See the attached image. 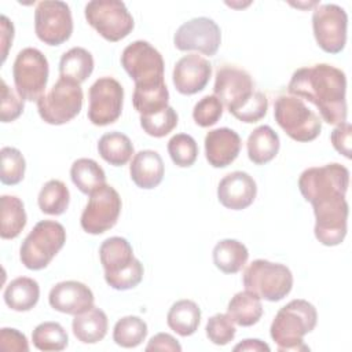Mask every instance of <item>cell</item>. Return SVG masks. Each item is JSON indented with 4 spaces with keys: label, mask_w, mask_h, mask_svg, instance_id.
Returning <instances> with one entry per match:
<instances>
[{
    "label": "cell",
    "mask_w": 352,
    "mask_h": 352,
    "mask_svg": "<svg viewBox=\"0 0 352 352\" xmlns=\"http://www.w3.org/2000/svg\"><path fill=\"white\" fill-rule=\"evenodd\" d=\"M81 84L59 77L52 88L37 100L41 120L50 125H63L77 117L82 109Z\"/></svg>",
    "instance_id": "ba28073f"
},
{
    "label": "cell",
    "mask_w": 352,
    "mask_h": 352,
    "mask_svg": "<svg viewBox=\"0 0 352 352\" xmlns=\"http://www.w3.org/2000/svg\"><path fill=\"white\" fill-rule=\"evenodd\" d=\"M257 195L254 179L242 170H234L226 175L217 186L219 202L231 210H242L250 206Z\"/></svg>",
    "instance_id": "ffe728a7"
},
{
    "label": "cell",
    "mask_w": 352,
    "mask_h": 352,
    "mask_svg": "<svg viewBox=\"0 0 352 352\" xmlns=\"http://www.w3.org/2000/svg\"><path fill=\"white\" fill-rule=\"evenodd\" d=\"M210 76L212 65L209 60L198 54H188L176 62L172 80L179 94L195 95L208 85Z\"/></svg>",
    "instance_id": "ac0fdd59"
},
{
    "label": "cell",
    "mask_w": 352,
    "mask_h": 352,
    "mask_svg": "<svg viewBox=\"0 0 352 352\" xmlns=\"http://www.w3.org/2000/svg\"><path fill=\"white\" fill-rule=\"evenodd\" d=\"M205 333L210 342L223 346L235 338L236 329L235 323L227 314H216L208 319Z\"/></svg>",
    "instance_id": "60d3db41"
},
{
    "label": "cell",
    "mask_w": 352,
    "mask_h": 352,
    "mask_svg": "<svg viewBox=\"0 0 352 352\" xmlns=\"http://www.w3.org/2000/svg\"><path fill=\"white\" fill-rule=\"evenodd\" d=\"M122 201L118 191L104 184L89 195L81 213L80 224L87 234L99 235L113 228L121 214Z\"/></svg>",
    "instance_id": "7c38bea8"
},
{
    "label": "cell",
    "mask_w": 352,
    "mask_h": 352,
    "mask_svg": "<svg viewBox=\"0 0 352 352\" xmlns=\"http://www.w3.org/2000/svg\"><path fill=\"white\" fill-rule=\"evenodd\" d=\"M70 202V192L67 186L58 179L48 180L40 190L37 197L38 208L43 213L50 216L63 214Z\"/></svg>",
    "instance_id": "836d02e7"
},
{
    "label": "cell",
    "mask_w": 352,
    "mask_h": 352,
    "mask_svg": "<svg viewBox=\"0 0 352 352\" xmlns=\"http://www.w3.org/2000/svg\"><path fill=\"white\" fill-rule=\"evenodd\" d=\"M84 15L87 22L110 43L125 38L135 26L125 3L120 0H92L87 3Z\"/></svg>",
    "instance_id": "30bf717a"
},
{
    "label": "cell",
    "mask_w": 352,
    "mask_h": 352,
    "mask_svg": "<svg viewBox=\"0 0 352 352\" xmlns=\"http://www.w3.org/2000/svg\"><path fill=\"white\" fill-rule=\"evenodd\" d=\"M349 187V170L346 166L331 162L323 166H311L298 177V190L307 202L345 197Z\"/></svg>",
    "instance_id": "52a82bcc"
},
{
    "label": "cell",
    "mask_w": 352,
    "mask_h": 352,
    "mask_svg": "<svg viewBox=\"0 0 352 352\" xmlns=\"http://www.w3.org/2000/svg\"><path fill=\"white\" fill-rule=\"evenodd\" d=\"M33 345L38 351H63L69 345V336L65 327L58 322H43L32 333Z\"/></svg>",
    "instance_id": "d590c367"
},
{
    "label": "cell",
    "mask_w": 352,
    "mask_h": 352,
    "mask_svg": "<svg viewBox=\"0 0 352 352\" xmlns=\"http://www.w3.org/2000/svg\"><path fill=\"white\" fill-rule=\"evenodd\" d=\"M168 154L176 166L188 168L198 158V144L191 135L176 133L168 142Z\"/></svg>",
    "instance_id": "ab89813d"
},
{
    "label": "cell",
    "mask_w": 352,
    "mask_h": 352,
    "mask_svg": "<svg viewBox=\"0 0 352 352\" xmlns=\"http://www.w3.org/2000/svg\"><path fill=\"white\" fill-rule=\"evenodd\" d=\"M213 95L239 121L253 124L265 117L268 99L261 91H254L252 76L235 66H221L216 72Z\"/></svg>",
    "instance_id": "7a4b0ae2"
},
{
    "label": "cell",
    "mask_w": 352,
    "mask_h": 352,
    "mask_svg": "<svg viewBox=\"0 0 352 352\" xmlns=\"http://www.w3.org/2000/svg\"><path fill=\"white\" fill-rule=\"evenodd\" d=\"M351 135L352 126L346 121L336 125V128L330 133V140L336 151L348 160L351 158Z\"/></svg>",
    "instance_id": "bcb514c9"
},
{
    "label": "cell",
    "mask_w": 352,
    "mask_h": 352,
    "mask_svg": "<svg viewBox=\"0 0 352 352\" xmlns=\"http://www.w3.org/2000/svg\"><path fill=\"white\" fill-rule=\"evenodd\" d=\"M99 258L104 270V278L129 268L136 260L131 243L122 236L104 239L99 248Z\"/></svg>",
    "instance_id": "603a6c76"
},
{
    "label": "cell",
    "mask_w": 352,
    "mask_h": 352,
    "mask_svg": "<svg viewBox=\"0 0 352 352\" xmlns=\"http://www.w3.org/2000/svg\"><path fill=\"white\" fill-rule=\"evenodd\" d=\"M290 95L311 102L320 118L331 125L346 121V76L329 63L297 69L287 85Z\"/></svg>",
    "instance_id": "6da1fadb"
},
{
    "label": "cell",
    "mask_w": 352,
    "mask_h": 352,
    "mask_svg": "<svg viewBox=\"0 0 352 352\" xmlns=\"http://www.w3.org/2000/svg\"><path fill=\"white\" fill-rule=\"evenodd\" d=\"M312 30L320 50L340 54L346 44V11L337 4H319L312 12Z\"/></svg>",
    "instance_id": "5bb4252c"
},
{
    "label": "cell",
    "mask_w": 352,
    "mask_h": 352,
    "mask_svg": "<svg viewBox=\"0 0 352 352\" xmlns=\"http://www.w3.org/2000/svg\"><path fill=\"white\" fill-rule=\"evenodd\" d=\"M0 349L7 352H28L29 342L23 333L12 327L0 330Z\"/></svg>",
    "instance_id": "f6af8a7d"
},
{
    "label": "cell",
    "mask_w": 352,
    "mask_h": 352,
    "mask_svg": "<svg viewBox=\"0 0 352 352\" xmlns=\"http://www.w3.org/2000/svg\"><path fill=\"white\" fill-rule=\"evenodd\" d=\"M166 323L180 337L192 336L201 323V308L192 300H179L169 308Z\"/></svg>",
    "instance_id": "83f0119b"
},
{
    "label": "cell",
    "mask_w": 352,
    "mask_h": 352,
    "mask_svg": "<svg viewBox=\"0 0 352 352\" xmlns=\"http://www.w3.org/2000/svg\"><path fill=\"white\" fill-rule=\"evenodd\" d=\"M1 158V170H0V180L4 186H15L21 183L25 177L26 170V161L23 154L15 148L6 146L0 150Z\"/></svg>",
    "instance_id": "74e56055"
},
{
    "label": "cell",
    "mask_w": 352,
    "mask_h": 352,
    "mask_svg": "<svg viewBox=\"0 0 352 352\" xmlns=\"http://www.w3.org/2000/svg\"><path fill=\"white\" fill-rule=\"evenodd\" d=\"M173 44L179 51H197L206 56H213L221 44V30L208 16L192 18L177 28Z\"/></svg>",
    "instance_id": "e0dca14e"
},
{
    "label": "cell",
    "mask_w": 352,
    "mask_h": 352,
    "mask_svg": "<svg viewBox=\"0 0 352 352\" xmlns=\"http://www.w3.org/2000/svg\"><path fill=\"white\" fill-rule=\"evenodd\" d=\"M264 314L261 298L250 292L243 290L238 292L231 297L227 305V315L232 319V322L242 327H250L256 324Z\"/></svg>",
    "instance_id": "4316f807"
},
{
    "label": "cell",
    "mask_w": 352,
    "mask_h": 352,
    "mask_svg": "<svg viewBox=\"0 0 352 352\" xmlns=\"http://www.w3.org/2000/svg\"><path fill=\"white\" fill-rule=\"evenodd\" d=\"M34 32L40 41L47 45H60L73 33L70 7L60 0H43L34 11Z\"/></svg>",
    "instance_id": "4fadbf2b"
},
{
    "label": "cell",
    "mask_w": 352,
    "mask_h": 352,
    "mask_svg": "<svg viewBox=\"0 0 352 352\" xmlns=\"http://www.w3.org/2000/svg\"><path fill=\"white\" fill-rule=\"evenodd\" d=\"M3 297L6 305L12 311L26 312L38 302L40 286L33 278L18 276L7 285Z\"/></svg>",
    "instance_id": "484cf974"
},
{
    "label": "cell",
    "mask_w": 352,
    "mask_h": 352,
    "mask_svg": "<svg viewBox=\"0 0 352 352\" xmlns=\"http://www.w3.org/2000/svg\"><path fill=\"white\" fill-rule=\"evenodd\" d=\"M132 103L135 110L140 116L153 114L161 111L169 104V91L166 84H160L148 88H135L132 95Z\"/></svg>",
    "instance_id": "8d00e7d4"
},
{
    "label": "cell",
    "mask_w": 352,
    "mask_h": 352,
    "mask_svg": "<svg viewBox=\"0 0 352 352\" xmlns=\"http://www.w3.org/2000/svg\"><path fill=\"white\" fill-rule=\"evenodd\" d=\"M48 60L45 55L33 47L21 50L12 65L15 91L28 102L38 100L48 82Z\"/></svg>",
    "instance_id": "8fae6325"
},
{
    "label": "cell",
    "mask_w": 352,
    "mask_h": 352,
    "mask_svg": "<svg viewBox=\"0 0 352 352\" xmlns=\"http://www.w3.org/2000/svg\"><path fill=\"white\" fill-rule=\"evenodd\" d=\"M234 351H253V352L265 351V352H270L271 348L267 342H264L258 338H246V340H242L239 344H236L234 346Z\"/></svg>",
    "instance_id": "681fc988"
},
{
    "label": "cell",
    "mask_w": 352,
    "mask_h": 352,
    "mask_svg": "<svg viewBox=\"0 0 352 352\" xmlns=\"http://www.w3.org/2000/svg\"><path fill=\"white\" fill-rule=\"evenodd\" d=\"M205 157L213 168H226L231 165L239 155L242 140L231 128H216L206 133Z\"/></svg>",
    "instance_id": "44dd1931"
},
{
    "label": "cell",
    "mask_w": 352,
    "mask_h": 352,
    "mask_svg": "<svg viewBox=\"0 0 352 352\" xmlns=\"http://www.w3.org/2000/svg\"><path fill=\"white\" fill-rule=\"evenodd\" d=\"M66 242L65 227L55 220H41L26 235L21 248V263L32 271L45 268Z\"/></svg>",
    "instance_id": "277c9868"
},
{
    "label": "cell",
    "mask_w": 352,
    "mask_h": 352,
    "mask_svg": "<svg viewBox=\"0 0 352 352\" xmlns=\"http://www.w3.org/2000/svg\"><path fill=\"white\" fill-rule=\"evenodd\" d=\"M179 116L172 106L162 109L161 111L140 116L142 129L153 138H164L177 126Z\"/></svg>",
    "instance_id": "f35d334b"
},
{
    "label": "cell",
    "mask_w": 352,
    "mask_h": 352,
    "mask_svg": "<svg viewBox=\"0 0 352 352\" xmlns=\"http://www.w3.org/2000/svg\"><path fill=\"white\" fill-rule=\"evenodd\" d=\"M129 175L139 188L151 190L158 187L165 175L162 157L154 150H140L132 157Z\"/></svg>",
    "instance_id": "7402d4cb"
},
{
    "label": "cell",
    "mask_w": 352,
    "mask_h": 352,
    "mask_svg": "<svg viewBox=\"0 0 352 352\" xmlns=\"http://www.w3.org/2000/svg\"><path fill=\"white\" fill-rule=\"evenodd\" d=\"M94 66V56L88 50L73 47L60 56L59 77L81 84L92 74Z\"/></svg>",
    "instance_id": "f546056e"
},
{
    "label": "cell",
    "mask_w": 352,
    "mask_h": 352,
    "mask_svg": "<svg viewBox=\"0 0 352 352\" xmlns=\"http://www.w3.org/2000/svg\"><path fill=\"white\" fill-rule=\"evenodd\" d=\"M25 109L23 99L10 88L4 78H1V100H0V120L1 122L15 121Z\"/></svg>",
    "instance_id": "7bdbcfd3"
},
{
    "label": "cell",
    "mask_w": 352,
    "mask_h": 352,
    "mask_svg": "<svg viewBox=\"0 0 352 352\" xmlns=\"http://www.w3.org/2000/svg\"><path fill=\"white\" fill-rule=\"evenodd\" d=\"M14 23L6 16L1 15L0 16V47H1V63L6 62L10 47L12 45V40H14Z\"/></svg>",
    "instance_id": "c3c4849f"
},
{
    "label": "cell",
    "mask_w": 352,
    "mask_h": 352,
    "mask_svg": "<svg viewBox=\"0 0 352 352\" xmlns=\"http://www.w3.org/2000/svg\"><path fill=\"white\" fill-rule=\"evenodd\" d=\"M274 117L283 132L296 142H312L320 135V117L297 96H278L274 103Z\"/></svg>",
    "instance_id": "8992f818"
},
{
    "label": "cell",
    "mask_w": 352,
    "mask_h": 352,
    "mask_svg": "<svg viewBox=\"0 0 352 352\" xmlns=\"http://www.w3.org/2000/svg\"><path fill=\"white\" fill-rule=\"evenodd\" d=\"M242 282L246 290L271 302L283 300L293 287V274L289 267L264 258L252 261L243 271Z\"/></svg>",
    "instance_id": "5b68a950"
},
{
    "label": "cell",
    "mask_w": 352,
    "mask_h": 352,
    "mask_svg": "<svg viewBox=\"0 0 352 352\" xmlns=\"http://www.w3.org/2000/svg\"><path fill=\"white\" fill-rule=\"evenodd\" d=\"M0 205V236L1 239H15L28 223L23 201L16 195H1Z\"/></svg>",
    "instance_id": "4dcf8cb0"
},
{
    "label": "cell",
    "mask_w": 352,
    "mask_h": 352,
    "mask_svg": "<svg viewBox=\"0 0 352 352\" xmlns=\"http://www.w3.org/2000/svg\"><path fill=\"white\" fill-rule=\"evenodd\" d=\"M94 301L92 290L78 280L59 282L51 287L48 294V302L52 309L73 316L92 308Z\"/></svg>",
    "instance_id": "d6986e66"
},
{
    "label": "cell",
    "mask_w": 352,
    "mask_h": 352,
    "mask_svg": "<svg viewBox=\"0 0 352 352\" xmlns=\"http://www.w3.org/2000/svg\"><path fill=\"white\" fill-rule=\"evenodd\" d=\"M315 214V238L324 246L342 243L348 231V202L345 197L312 204Z\"/></svg>",
    "instance_id": "2e32d148"
},
{
    "label": "cell",
    "mask_w": 352,
    "mask_h": 352,
    "mask_svg": "<svg viewBox=\"0 0 352 352\" xmlns=\"http://www.w3.org/2000/svg\"><path fill=\"white\" fill-rule=\"evenodd\" d=\"M131 139L118 131L107 132L98 140L99 155L113 166H122L135 155Z\"/></svg>",
    "instance_id": "1f68e13d"
},
{
    "label": "cell",
    "mask_w": 352,
    "mask_h": 352,
    "mask_svg": "<svg viewBox=\"0 0 352 352\" xmlns=\"http://www.w3.org/2000/svg\"><path fill=\"white\" fill-rule=\"evenodd\" d=\"M147 323L133 315L118 319L113 329V341L121 348H136L147 337Z\"/></svg>",
    "instance_id": "e575fe53"
},
{
    "label": "cell",
    "mask_w": 352,
    "mask_h": 352,
    "mask_svg": "<svg viewBox=\"0 0 352 352\" xmlns=\"http://www.w3.org/2000/svg\"><path fill=\"white\" fill-rule=\"evenodd\" d=\"M316 322L318 312L315 305L307 300L296 298L276 312L270 327V334L278 351H309V346L304 342V336L315 329Z\"/></svg>",
    "instance_id": "3957f363"
},
{
    "label": "cell",
    "mask_w": 352,
    "mask_h": 352,
    "mask_svg": "<svg viewBox=\"0 0 352 352\" xmlns=\"http://www.w3.org/2000/svg\"><path fill=\"white\" fill-rule=\"evenodd\" d=\"M70 177L73 184L85 195L106 184V173L103 168L92 158H78L70 166Z\"/></svg>",
    "instance_id": "d6a6232c"
},
{
    "label": "cell",
    "mask_w": 352,
    "mask_h": 352,
    "mask_svg": "<svg viewBox=\"0 0 352 352\" xmlns=\"http://www.w3.org/2000/svg\"><path fill=\"white\" fill-rule=\"evenodd\" d=\"M88 120L96 126H106L116 122L122 113L124 88L113 77H100L88 92Z\"/></svg>",
    "instance_id": "9a60e30c"
},
{
    "label": "cell",
    "mask_w": 352,
    "mask_h": 352,
    "mask_svg": "<svg viewBox=\"0 0 352 352\" xmlns=\"http://www.w3.org/2000/svg\"><path fill=\"white\" fill-rule=\"evenodd\" d=\"M280 148L278 133L270 125H260L253 129L246 142L249 160L256 165H265L272 161Z\"/></svg>",
    "instance_id": "d4e9b609"
},
{
    "label": "cell",
    "mask_w": 352,
    "mask_h": 352,
    "mask_svg": "<svg viewBox=\"0 0 352 352\" xmlns=\"http://www.w3.org/2000/svg\"><path fill=\"white\" fill-rule=\"evenodd\" d=\"M121 65L133 80L135 88H148L164 84V58L148 41L136 40L121 54Z\"/></svg>",
    "instance_id": "9c48e42d"
},
{
    "label": "cell",
    "mask_w": 352,
    "mask_h": 352,
    "mask_svg": "<svg viewBox=\"0 0 352 352\" xmlns=\"http://www.w3.org/2000/svg\"><path fill=\"white\" fill-rule=\"evenodd\" d=\"M143 275H144L143 264L140 263L139 258H136L135 263L129 268H126L113 276H107V278H104V280L110 287H113L116 290H129V289L136 287L142 282Z\"/></svg>",
    "instance_id": "ee69618b"
},
{
    "label": "cell",
    "mask_w": 352,
    "mask_h": 352,
    "mask_svg": "<svg viewBox=\"0 0 352 352\" xmlns=\"http://www.w3.org/2000/svg\"><path fill=\"white\" fill-rule=\"evenodd\" d=\"M74 337L82 344H96L102 341L109 330V319L103 309L92 307L88 311L74 315L72 322Z\"/></svg>",
    "instance_id": "cb8c5ba5"
},
{
    "label": "cell",
    "mask_w": 352,
    "mask_h": 352,
    "mask_svg": "<svg viewBox=\"0 0 352 352\" xmlns=\"http://www.w3.org/2000/svg\"><path fill=\"white\" fill-rule=\"evenodd\" d=\"M146 351H170V352H180L182 345L179 341L168 334V333H158L153 336L146 345Z\"/></svg>",
    "instance_id": "7dc6e473"
},
{
    "label": "cell",
    "mask_w": 352,
    "mask_h": 352,
    "mask_svg": "<svg viewBox=\"0 0 352 352\" xmlns=\"http://www.w3.org/2000/svg\"><path fill=\"white\" fill-rule=\"evenodd\" d=\"M223 109L224 106L216 95H206L192 109L194 122L201 128H209L221 118Z\"/></svg>",
    "instance_id": "b9f144b4"
},
{
    "label": "cell",
    "mask_w": 352,
    "mask_h": 352,
    "mask_svg": "<svg viewBox=\"0 0 352 352\" xmlns=\"http://www.w3.org/2000/svg\"><path fill=\"white\" fill-rule=\"evenodd\" d=\"M212 257L213 264L223 274H236L248 263L249 250L242 242L227 238L214 245Z\"/></svg>",
    "instance_id": "f1b7e54d"
}]
</instances>
